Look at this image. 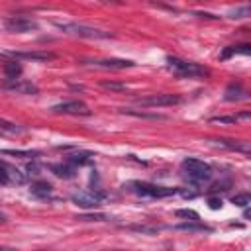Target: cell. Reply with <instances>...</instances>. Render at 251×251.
Wrapping results in <instances>:
<instances>
[{
    "label": "cell",
    "instance_id": "26",
    "mask_svg": "<svg viewBox=\"0 0 251 251\" xmlns=\"http://www.w3.org/2000/svg\"><path fill=\"white\" fill-rule=\"evenodd\" d=\"M251 12H249V6H243V8H235V10H231L229 12V18H235V20H239V18H247Z\"/></svg>",
    "mask_w": 251,
    "mask_h": 251
},
{
    "label": "cell",
    "instance_id": "3",
    "mask_svg": "<svg viewBox=\"0 0 251 251\" xmlns=\"http://www.w3.org/2000/svg\"><path fill=\"white\" fill-rule=\"evenodd\" d=\"M167 67L178 78H198V76H206L208 75L206 67H202L198 63H192V61L178 59V57H167Z\"/></svg>",
    "mask_w": 251,
    "mask_h": 251
},
{
    "label": "cell",
    "instance_id": "1",
    "mask_svg": "<svg viewBox=\"0 0 251 251\" xmlns=\"http://www.w3.org/2000/svg\"><path fill=\"white\" fill-rule=\"evenodd\" d=\"M180 169H182V176H184L190 184H202V182H208V180L214 176L212 167H210L208 163L196 159V157H186V159H182Z\"/></svg>",
    "mask_w": 251,
    "mask_h": 251
},
{
    "label": "cell",
    "instance_id": "27",
    "mask_svg": "<svg viewBox=\"0 0 251 251\" xmlns=\"http://www.w3.org/2000/svg\"><path fill=\"white\" fill-rule=\"evenodd\" d=\"M239 120V116H220V118H212V122H220V124H235Z\"/></svg>",
    "mask_w": 251,
    "mask_h": 251
},
{
    "label": "cell",
    "instance_id": "23",
    "mask_svg": "<svg viewBox=\"0 0 251 251\" xmlns=\"http://www.w3.org/2000/svg\"><path fill=\"white\" fill-rule=\"evenodd\" d=\"M124 114H131V116H137V118H151V120H163L165 116L161 114H147V112H135V110H122Z\"/></svg>",
    "mask_w": 251,
    "mask_h": 251
},
{
    "label": "cell",
    "instance_id": "11",
    "mask_svg": "<svg viewBox=\"0 0 251 251\" xmlns=\"http://www.w3.org/2000/svg\"><path fill=\"white\" fill-rule=\"evenodd\" d=\"M6 55H10L12 59H27V61H51L55 59V53L49 51H8Z\"/></svg>",
    "mask_w": 251,
    "mask_h": 251
},
{
    "label": "cell",
    "instance_id": "2",
    "mask_svg": "<svg viewBox=\"0 0 251 251\" xmlns=\"http://www.w3.org/2000/svg\"><path fill=\"white\" fill-rule=\"evenodd\" d=\"M55 27L61 29L67 35H76V37H86V39H106L112 37L110 31L86 25V24H76V22H55Z\"/></svg>",
    "mask_w": 251,
    "mask_h": 251
},
{
    "label": "cell",
    "instance_id": "12",
    "mask_svg": "<svg viewBox=\"0 0 251 251\" xmlns=\"http://www.w3.org/2000/svg\"><path fill=\"white\" fill-rule=\"evenodd\" d=\"M90 65L92 67H98V69H112V71L135 67V63L129 61V59H98V61H90Z\"/></svg>",
    "mask_w": 251,
    "mask_h": 251
},
{
    "label": "cell",
    "instance_id": "10",
    "mask_svg": "<svg viewBox=\"0 0 251 251\" xmlns=\"http://www.w3.org/2000/svg\"><path fill=\"white\" fill-rule=\"evenodd\" d=\"M8 82H2L0 86L6 90H14L20 94H37V86L27 82V80H20V78H6Z\"/></svg>",
    "mask_w": 251,
    "mask_h": 251
},
{
    "label": "cell",
    "instance_id": "31",
    "mask_svg": "<svg viewBox=\"0 0 251 251\" xmlns=\"http://www.w3.org/2000/svg\"><path fill=\"white\" fill-rule=\"evenodd\" d=\"M27 175L29 176H37L39 175V167L37 165H27Z\"/></svg>",
    "mask_w": 251,
    "mask_h": 251
},
{
    "label": "cell",
    "instance_id": "9",
    "mask_svg": "<svg viewBox=\"0 0 251 251\" xmlns=\"http://www.w3.org/2000/svg\"><path fill=\"white\" fill-rule=\"evenodd\" d=\"M24 180H25V176H24L16 167H12V165H8V163L0 161V184H2V186L10 184V182L22 184Z\"/></svg>",
    "mask_w": 251,
    "mask_h": 251
},
{
    "label": "cell",
    "instance_id": "30",
    "mask_svg": "<svg viewBox=\"0 0 251 251\" xmlns=\"http://www.w3.org/2000/svg\"><path fill=\"white\" fill-rule=\"evenodd\" d=\"M76 220H84V222H100V220H106L104 214H92V216H80Z\"/></svg>",
    "mask_w": 251,
    "mask_h": 251
},
{
    "label": "cell",
    "instance_id": "20",
    "mask_svg": "<svg viewBox=\"0 0 251 251\" xmlns=\"http://www.w3.org/2000/svg\"><path fill=\"white\" fill-rule=\"evenodd\" d=\"M218 143L220 145H224V147H227V149H233V151H241V153H249V145L247 143H233V141H229V139H218Z\"/></svg>",
    "mask_w": 251,
    "mask_h": 251
},
{
    "label": "cell",
    "instance_id": "5",
    "mask_svg": "<svg viewBox=\"0 0 251 251\" xmlns=\"http://www.w3.org/2000/svg\"><path fill=\"white\" fill-rule=\"evenodd\" d=\"M180 102H182V98L178 94H155V96H147V98L137 100V104L143 108H163V106H175Z\"/></svg>",
    "mask_w": 251,
    "mask_h": 251
},
{
    "label": "cell",
    "instance_id": "32",
    "mask_svg": "<svg viewBox=\"0 0 251 251\" xmlns=\"http://www.w3.org/2000/svg\"><path fill=\"white\" fill-rule=\"evenodd\" d=\"M0 222H6V216H4L2 212H0Z\"/></svg>",
    "mask_w": 251,
    "mask_h": 251
},
{
    "label": "cell",
    "instance_id": "28",
    "mask_svg": "<svg viewBox=\"0 0 251 251\" xmlns=\"http://www.w3.org/2000/svg\"><path fill=\"white\" fill-rule=\"evenodd\" d=\"M8 155H18V157H37V151H6Z\"/></svg>",
    "mask_w": 251,
    "mask_h": 251
},
{
    "label": "cell",
    "instance_id": "22",
    "mask_svg": "<svg viewBox=\"0 0 251 251\" xmlns=\"http://www.w3.org/2000/svg\"><path fill=\"white\" fill-rule=\"evenodd\" d=\"M175 216H176V218H184V220H192V222L200 220L198 212H194V210H176Z\"/></svg>",
    "mask_w": 251,
    "mask_h": 251
},
{
    "label": "cell",
    "instance_id": "16",
    "mask_svg": "<svg viewBox=\"0 0 251 251\" xmlns=\"http://www.w3.org/2000/svg\"><path fill=\"white\" fill-rule=\"evenodd\" d=\"M2 69H4V75H6V78H18V76L22 75V65L18 63V59L6 61V63L2 65Z\"/></svg>",
    "mask_w": 251,
    "mask_h": 251
},
{
    "label": "cell",
    "instance_id": "24",
    "mask_svg": "<svg viewBox=\"0 0 251 251\" xmlns=\"http://www.w3.org/2000/svg\"><path fill=\"white\" fill-rule=\"evenodd\" d=\"M100 86L102 88H106V90H114V92H122V90H126V84L124 82H100Z\"/></svg>",
    "mask_w": 251,
    "mask_h": 251
},
{
    "label": "cell",
    "instance_id": "13",
    "mask_svg": "<svg viewBox=\"0 0 251 251\" xmlns=\"http://www.w3.org/2000/svg\"><path fill=\"white\" fill-rule=\"evenodd\" d=\"M51 173H55L59 178H75L76 175V167L73 163H57V165H49Z\"/></svg>",
    "mask_w": 251,
    "mask_h": 251
},
{
    "label": "cell",
    "instance_id": "19",
    "mask_svg": "<svg viewBox=\"0 0 251 251\" xmlns=\"http://www.w3.org/2000/svg\"><path fill=\"white\" fill-rule=\"evenodd\" d=\"M251 49H249V45H231V47H227V49H224V53L220 55V59H227V57H231V55H235V53H249Z\"/></svg>",
    "mask_w": 251,
    "mask_h": 251
},
{
    "label": "cell",
    "instance_id": "25",
    "mask_svg": "<svg viewBox=\"0 0 251 251\" xmlns=\"http://www.w3.org/2000/svg\"><path fill=\"white\" fill-rule=\"evenodd\" d=\"M231 202H233L235 206H241V208H245V206H249L251 198H249V194H235V196L231 198Z\"/></svg>",
    "mask_w": 251,
    "mask_h": 251
},
{
    "label": "cell",
    "instance_id": "7",
    "mask_svg": "<svg viewBox=\"0 0 251 251\" xmlns=\"http://www.w3.org/2000/svg\"><path fill=\"white\" fill-rule=\"evenodd\" d=\"M71 200L78 206V208H84V210H90V208H96L102 204L104 200V192H75L71 196Z\"/></svg>",
    "mask_w": 251,
    "mask_h": 251
},
{
    "label": "cell",
    "instance_id": "8",
    "mask_svg": "<svg viewBox=\"0 0 251 251\" xmlns=\"http://www.w3.org/2000/svg\"><path fill=\"white\" fill-rule=\"evenodd\" d=\"M55 114H71V116H90V110L84 102L80 100H69V102H61L55 104L51 108Z\"/></svg>",
    "mask_w": 251,
    "mask_h": 251
},
{
    "label": "cell",
    "instance_id": "21",
    "mask_svg": "<svg viewBox=\"0 0 251 251\" xmlns=\"http://www.w3.org/2000/svg\"><path fill=\"white\" fill-rule=\"evenodd\" d=\"M0 131H6V133H24L25 129L24 127H20V126H16V124H10V122H4V120H0Z\"/></svg>",
    "mask_w": 251,
    "mask_h": 251
},
{
    "label": "cell",
    "instance_id": "4",
    "mask_svg": "<svg viewBox=\"0 0 251 251\" xmlns=\"http://www.w3.org/2000/svg\"><path fill=\"white\" fill-rule=\"evenodd\" d=\"M131 192L139 194V196H147V198H167L176 194L178 188H171V186H159L153 182H145V180H133L127 184Z\"/></svg>",
    "mask_w": 251,
    "mask_h": 251
},
{
    "label": "cell",
    "instance_id": "6",
    "mask_svg": "<svg viewBox=\"0 0 251 251\" xmlns=\"http://www.w3.org/2000/svg\"><path fill=\"white\" fill-rule=\"evenodd\" d=\"M4 27L12 33H27V31H35L37 24L25 16H12L4 22Z\"/></svg>",
    "mask_w": 251,
    "mask_h": 251
},
{
    "label": "cell",
    "instance_id": "14",
    "mask_svg": "<svg viewBox=\"0 0 251 251\" xmlns=\"http://www.w3.org/2000/svg\"><path fill=\"white\" fill-rule=\"evenodd\" d=\"M29 192H31L33 196H37V198H47V196H51L53 186H51L47 180H35V182H31Z\"/></svg>",
    "mask_w": 251,
    "mask_h": 251
},
{
    "label": "cell",
    "instance_id": "17",
    "mask_svg": "<svg viewBox=\"0 0 251 251\" xmlns=\"http://www.w3.org/2000/svg\"><path fill=\"white\" fill-rule=\"evenodd\" d=\"M175 229H182V231H212L208 226L200 224V220H196V222L188 220V222H184V224H178V226H175Z\"/></svg>",
    "mask_w": 251,
    "mask_h": 251
},
{
    "label": "cell",
    "instance_id": "29",
    "mask_svg": "<svg viewBox=\"0 0 251 251\" xmlns=\"http://www.w3.org/2000/svg\"><path fill=\"white\" fill-rule=\"evenodd\" d=\"M208 206L212 208V210H220L224 204H222V198H216V196H210L208 198Z\"/></svg>",
    "mask_w": 251,
    "mask_h": 251
},
{
    "label": "cell",
    "instance_id": "15",
    "mask_svg": "<svg viewBox=\"0 0 251 251\" xmlns=\"http://www.w3.org/2000/svg\"><path fill=\"white\" fill-rule=\"evenodd\" d=\"M227 102H237V100H245L247 98V92L243 90L241 84H229L226 88V96H224Z\"/></svg>",
    "mask_w": 251,
    "mask_h": 251
},
{
    "label": "cell",
    "instance_id": "18",
    "mask_svg": "<svg viewBox=\"0 0 251 251\" xmlns=\"http://www.w3.org/2000/svg\"><path fill=\"white\" fill-rule=\"evenodd\" d=\"M69 163H73L75 167L78 165H88L90 161H92V153H86V151H78V153H75V155H69V159H67Z\"/></svg>",
    "mask_w": 251,
    "mask_h": 251
}]
</instances>
